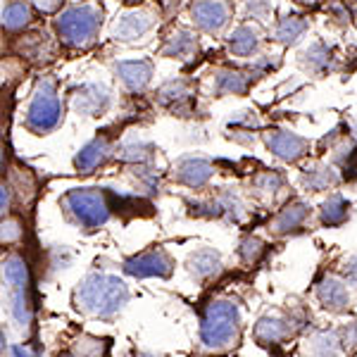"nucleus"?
Segmentation results:
<instances>
[{"mask_svg":"<svg viewBox=\"0 0 357 357\" xmlns=\"http://www.w3.org/2000/svg\"><path fill=\"white\" fill-rule=\"evenodd\" d=\"M79 310L93 317H114L129 303V289L122 279L112 274H89L77 286Z\"/></svg>","mask_w":357,"mask_h":357,"instance_id":"obj_1","label":"nucleus"},{"mask_svg":"<svg viewBox=\"0 0 357 357\" xmlns=\"http://www.w3.org/2000/svg\"><path fill=\"white\" fill-rule=\"evenodd\" d=\"M241 336V312L234 301H212L203 312L200 341L210 350H224L236 345Z\"/></svg>","mask_w":357,"mask_h":357,"instance_id":"obj_2","label":"nucleus"},{"mask_svg":"<svg viewBox=\"0 0 357 357\" xmlns=\"http://www.w3.org/2000/svg\"><path fill=\"white\" fill-rule=\"evenodd\" d=\"M102 13L96 5H74L57 15L55 29L60 33V38L72 48H84L98 36L100 29Z\"/></svg>","mask_w":357,"mask_h":357,"instance_id":"obj_3","label":"nucleus"},{"mask_svg":"<svg viewBox=\"0 0 357 357\" xmlns=\"http://www.w3.org/2000/svg\"><path fill=\"white\" fill-rule=\"evenodd\" d=\"M62 205L84 229H98L110 220V203L100 188H74L62 198Z\"/></svg>","mask_w":357,"mask_h":357,"instance_id":"obj_4","label":"nucleus"},{"mask_svg":"<svg viewBox=\"0 0 357 357\" xmlns=\"http://www.w3.org/2000/svg\"><path fill=\"white\" fill-rule=\"evenodd\" d=\"M62 119V102L57 96V89L50 79H43L38 84L36 93H33L31 102L26 110V126L36 134H48L53 131Z\"/></svg>","mask_w":357,"mask_h":357,"instance_id":"obj_5","label":"nucleus"},{"mask_svg":"<svg viewBox=\"0 0 357 357\" xmlns=\"http://www.w3.org/2000/svg\"><path fill=\"white\" fill-rule=\"evenodd\" d=\"M3 281L8 284L13 319L20 326H29V321H31V310H29V272L22 257L10 255L3 262Z\"/></svg>","mask_w":357,"mask_h":357,"instance_id":"obj_6","label":"nucleus"},{"mask_svg":"<svg viewBox=\"0 0 357 357\" xmlns=\"http://www.w3.org/2000/svg\"><path fill=\"white\" fill-rule=\"evenodd\" d=\"M174 269V260L165 250H148L141 255H134L124 262V272L136 276V279H148V276H160L167 279Z\"/></svg>","mask_w":357,"mask_h":357,"instance_id":"obj_7","label":"nucleus"},{"mask_svg":"<svg viewBox=\"0 0 357 357\" xmlns=\"http://www.w3.org/2000/svg\"><path fill=\"white\" fill-rule=\"evenodd\" d=\"M107 105H110V91L102 84H82L72 93L74 112L84 114V117H96V114L105 112Z\"/></svg>","mask_w":357,"mask_h":357,"instance_id":"obj_8","label":"nucleus"},{"mask_svg":"<svg viewBox=\"0 0 357 357\" xmlns=\"http://www.w3.org/2000/svg\"><path fill=\"white\" fill-rule=\"evenodd\" d=\"M191 17L200 31L217 33L229 22V5L222 0H198L191 8Z\"/></svg>","mask_w":357,"mask_h":357,"instance_id":"obj_9","label":"nucleus"},{"mask_svg":"<svg viewBox=\"0 0 357 357\" xmlns=\"http://www.w3.org/2000/svg\"><path fill=\"white\" fill-rule=\"evenodd\" d=\"M267 148L272 151L276 158L286 160V162H296L301 160L303 155H307L310 151V141L298 134H291V131H284V129H274L267 134Z\"/></svg>","mask_w":357,"mask_h":357,"instance_id":"obj_10","label":"nucleus"},{"mask_svg":"<svg viewBox=\"0 0 357 357\" xmlns=\"http://www.w3.org/2000/svg\"><path fill=\"white\" fill-rule=\"evenodd\" d=\"M114 72H117L119 82L124 84L126 91L131 93H138L143 91L153 79V62L151 60H122L114 65Z\"/></svg>","mask_w":357,"mask_h":357,"instance_id":"obj_11","label":"nucleus"},{"mask_svg":"<svg viewBox=\"0 0 357 357\" xmlns=\"http://www.w3.org/2000/svg\"><path fill=\"white\" fill-rule=\"evenodd\" d=\"M155 24V17L146 10H131L122 15V20L114 24V38L117 41H136V38L146 36Z\"/></svg>","mask_w":357,"mask_h":357,"instance_id":"obj_12","label":"nucleus"},{"mask_svg":"<svg viewBox=\"0 0 357 357\" xmlns=\"http://www.w3.org/2000/svg\"><path fill=\"white\" fill-rule=\"evenodd\" d=\"M298 329L296 319L284 314H267L257 321L255 326V338L260 343H279L284 338H289L293 331Z\"/></svg>","mask_w":357,"mask_h":357,"instance_id":"obj_13","label":"nucleus"},{"mask_svg":"<svg viewBox=\"0 0 357 357\" xmlns=\"http://www.w3.org/2000/svg\"><path fill=\"white\" fill-rule=\"evenodd\" d=\"M215 174L212 165L205 158H183L178 160V165L174 167V178L178 183H186L191 188L205 186L207 181Z\"/></svg>","mask_w":357,"mask_h":357,"instance_id":"obj_14","label":"nucleus"},{"mask_svg":"<svg viewBox=\"0 0 357 357\" xmlns=\"http://www.w3.org/2000/svg\"><path fill=\"white\" fill-rule=\"evenodd\" d=\"M317 298H319V303L324 305L326 310H331V312H345L350 305V293L345 289L343 281L336 279V276H326V279L319 281V286H317Z\"/></svg>","mask_w":357,"mask_h":357,"instance_id":"obj_15","label":"nucleus"},{"mask_svg":"<svg viewBox=\"0 0 357 357\" xmlns=\"http://www.w3.org/2000/svg\"><path fill=\"white\" fill-rule=\"evenodd\" d=\"M222 269V257L217 250L212 248H203V250H195L191 257H188V272H191L198 281H205L210 276L220 274Z\"/></svg>","mask_w":357,"mask_h":357,"instance_id":"obj_16","label":"nucleus"},{"mask_svg":"<svg viewBox=\"0 0 357 357\" xmlns=\"http://www.w3.org/2000/svg\"><path fill=\"white\" fill-rule=\"evenodd\" d=\"M107 153H110L107 138H93V141H91L89 146H84L77 158H74V167H77L79 172H84V174H89V172H93L96 167H100L105 162Z\"/></svg>","mask_w":357,"mask_h":357,"instance_id":"obj_17","label":"nucleus"},{"mask_svg":"<svg viewBox=\"0 0 357 357\" xmlns=\"http://www.w3.org/2000/svg\"><path fill=\"white\" fill-rule=\"evenodd\" d=\"M252 72H241V69H222L215 79V91L222 96H241L250 89Z\"/></svg>","mask_w":357,"mask_h":357,"instance_id":"obj_18","label":"nucleus"},{"mask_svg":"<svg viewBox=\"0 0 357 357\" xmlns=\"http://www.w3.org/2000/svg\"><path fill=\"white\" fill-rule=\"evenodd\" d=\"M191 96H193L191 84H188V82H181V79L165 84L162 89L158 91L160 105L169 107V110H183V107H186L188 102H191Z\"/></svg>","mask_w":357,"mask_h":357,"instance_id":"obj_19","label":"nucleus"},{"mask_svg":"<svg viewBox=\"0 0 357 357\" xmlns=\"http://www.w3.org/2000/svg\"><path fill=\"white\" fill-rule=\"evenodd\" d=\"M198 50V38L193 36L186 29H178L172 33L162 45V55L165 57H178V60H186Z\"/></svg>","mask_w":357,"mask_h":357,"instance_id":"obj_20","label":"nucleus"},{"mask_svg":"<svg viewBox=\"0 0 357 357\" xmlns=\"http://www.w3.org/2000/svg\"><path fill=\"white\" fill-rule=\"evenodd\" d=\"M307 348L312 357H338L343 350V338L338 331H314Z\"/></svg>","mask_w":357,"mask_h":357,"instance_id":"obj_21","label":"nucleus"},{"mask_svg":"<svg viewBox=\"0 0 357 357\" xmlns=\"http://www.w3.org/2000/svg\"><path fill=\"white\" fill-rule=\"evenodd\" d=\"M307 215H310V207L305 203H291L289 207H284V210L279 212V217L274 220V224H272L274 234L296 231V229H301L305 224Z\"/></svg>","mask_w":357,"mask_h":357,"instance_id":"obj_22","label":"nucleus"},{"mask_svg":"<svg viewBox=\"0 0 357 357\" xmlns=\"http://www.w3.org/2000/svg\"><path fill=\"white\" fill-rule=\"evenodd\" d=\"M257 48H260V33H257L252 26H248V24H241L231 33V38H229V50H231L234 55H238V57L252 55Z\"/></svg>","mask_w":357,"mask_h":357,"instance_id":"obj_23","label":"nucleus"},{"mask_svg":"<svg viewBox=\"0 0 357 357\" xmlns=\"http://www.w3.org/2000/svg\"><path fill=\"white\" fill-rule=\"evenodd\" d=\"M31 22V8H29L26 0H13V3L5 5L3 10V26L8 31H20Z\"/></svg>","mask_w":357,"mask_h":357,"instance_id":"obj_24","label":"nucleus"},{"mask_svg":"<svg viewBox=\"0 0 357 357\" xmlns=\"http://www.w3.org/2000/svg\"><path fill=\"white\" fill-rule=\"evenodd\" d=\"M305 31H307V22H305L303 17L289 15V17H284L279 24H276L274 36H276V41H279V43L291 45V43H296L298 38H303Z\"/></svg>","mask_w":357,"mask_h":357,"instance_id":"obj_25","label":"nucleus"},{"mask_svg":"<svg viewBox=\"0 0 357 357\" xmlns=\"http://www.w3.org/2000/svg\"><path fill=\"white\" fill-rule=\"evenodd\" d=\"M117 158L124 162H148L153 158V146L143 138H129L117 148Z\"/></svg>","mask_w":357,"mask_h":357,"instance_id":"obj_26","label":"nucleus"},{"mask_svg":"<svg viewBox=\"0 0 357 357\" xmlns=\"http://www.w3.org/2000/svg\"><path fill=\"white\" fill-rule=\"evenodd\" d=\"M348 210H350L348 200L341 198V195H331V198L321 205V222H324L326 227H338V224H343L348 220Z\"/></svg>","mask_w":357,"mask_h":357,"instance_id":"obj_27","label":"nucleus"},{"mask_svg":"<svg viewBox=\"0 0 357 357\" xmlns=\"http://www.w3.org/2000/svg\"><path fill=\"white\" fill-rule=\"evenodd\" d=\"M303 181L310 191H326V188L336 183V172H333L331 167L319 165V167H312V169L305 172Z\"/></svg>","mask_w":357,"mask_h":357,"instance_id":"obj_28","label":"nucleus"},{"mask_svg":"<svg viewBox=\"0 0 357 357\" xmlns=\"http://www.w3.org/2000/svg\"><path fill=\"white\" fill-rule=\"evenodd\" d=\"M305 65H307L312 72H326V69L333 67V57L331 50L326 48L324 43H312L307 50H305Z\"/></svg>","mask_w":357,"mask_h":357,"instance_id":"obj_29","label":"nucleus"},{"mask_svg":"<svg viewBox=\"0 0 357 357\" xmlns=\"http://www.w3.org/2000/svg\"><path fill=\"white\" fill-rule=\"evenodd\" d=\"M260 126V122H257V117H255V112H238V114H234L231 119H229V131H231V136L236 138V141H241V134H248L250 138H255V134L252 131Z\"/></svg>","mask_w":357,"mask_h":357,"instance_id":"obj_30","label":"nucleus"},{"mask_svg":"<svg viewBox=\"0 0 357 357\" xmlns=\"http://www.w3.org/2000/svg\"><path fill=\"white\" fill-rule=\"evenodd\" d=\"M69 357H102V343L96 338H84L72 348Z\"/></svg>","mask_w":357,"mask_h":357,"instance_id":"obj_31","label":"nucleus"},{"mask_svg":"<svg viewBox=\"0 0 357 357\" xmlns=\"http://www.w3.org/2000/svg\"><path fill=\"white\" fill-rule=\"evenodd\" d=\"M262 250H264V243L260 238H255V236H248V238H243V243H241V248H238L243 262H255L257 257L262 255Z\"/></svg>","mask_w":357,"mask_h":357,"instance_id":"obj_32","label":"nucleus"},{"mask_svg":"<svg viewBox=\"0 0 357 357\" xmlns=\"http://www.w3.org/2000/svg\"><path fill=\"white\" fill-rule=\"evenodd\" d=\"M272 10H274L272 0H245V15L252 17V20L264 22L272 15Z\"/></svg>","mask_w":357,"mask_h":357,"instance_id":"obj_33","label":"nucleus"},{"mask_svg":"<svg viewBox=\"0 0 357 357\" xmlns=\"http://www.w3.org/2000/svg\"><path fill=\"white\" fill-rule=\"evenodd\" d=\"M281 183H284V176H281V174H276V172H264L262 176H257L255 186L260 188V191L276 193L281 188Z\"/></svg>","mask_w":357,"mask_h":357,"instance_id":"obj_34","label":"nucleus"},{"mask_svg":"<svg viewBox=\"0 0 357 357\" xmlns=\"http://www.w3.org/2000/svg\"><path fill=\"white\" fill-rule=\"evenodd\" d=\"M20 236H22L20 222L15 220L3 222V243H15V241H20Z\"/></svg>","mask_w":357,"mask_h":357,"instance_id":"obj_35","label":"nucleus"},{"mask_svg":"<svg viewBox=\"0 0 357 357\" xmlns=\"http://www.w3.org/2000/svg\"><path fill=\"white\" fill-rule=\"evenodd\" d=\"M29 3L36 5L41 13H55V10L62 5V0H29Z\"/></svg>","mask_w":357,"mask_h":357,"instance_id":"obj_36","label":"nucleus"},{"mask_svg":"<svg viewBox=\"0 0 357 357\" xmlns=\"http://www.w3.org/2000/svg\"><path fill=\"white\" fill-rule=\"evenodd\" d=\"M343 336H345V341H343V345L345 348H353V345H357V324H350L348 329L343 331Z\"/></svg>","mask_w":357,"mask_h":357,"instance_id":"obj_37","label":"nucleus"},{"mask_svg":"<svg viewBox=\"0 0 357 357\" xmlns=\"http://www.w3.org/2000/svg\"><path fill=\"white\" fill-rule=\"evenodd\" d=\"M326 13H331L333 17H338V22H345V20H348V10H343L338 3L326 5Z\"/></svg>","mask_w":357,"mask_h":357,"instance_id":"obj_38","label":"nucleus"},{"mask_svg":"<svg viewBox=\"0 0 357 357\" xmlns=\"http://www.w3.org/2000/svg\"><path fill=\"white\" fill-rule=\"evenodd\" d=\"M345 274H348V279H353V281H357V255H353V257H348L345 260Z\"/></svg>","mask_w":357,"mask_h":357,"instance_id":"obj_39","label":"nucleus"},{"mask_svg":"<svg viewBox=\"0 0 357 357\" xmlns=\"http://www.w3.org/2000/svg\"><path fill=\"white\" fill-rule=\"evenodd\" d=\"M10 203H13V188L3 186V215L10 210Z\"/></svg>","mask_w":357,"mask_h":357,"instance_id":"obj_40","label":"nucleus"},{"mask_svg":"<svg viewBox=\"0 0 357 357\" xmlns=\"http://www.w3.org/2000/svg\"><path fill=\"white\" fill-rule=\"evenodd\" d=\"M13 357H36L31 353V350L26 348V345H15L13 348Z\"/></svg>","mask_w":357,"mask_h":357,"instance_id":"obj_41","label":"nucleus"},{"mask_svg":"<svg viewBox=\"0 0 357 357\" xmlns=\"http://www.w3.org/2000/svg\"><path fill=\"white\" fill-rule=\"evenodd\" d=\"M298 3H305V5H312L314 0H298Z\"/></svg>","mask_w":357,"mask_h":357,"instance_id":"obj_42","label":"nucleus"}]
</instances>
